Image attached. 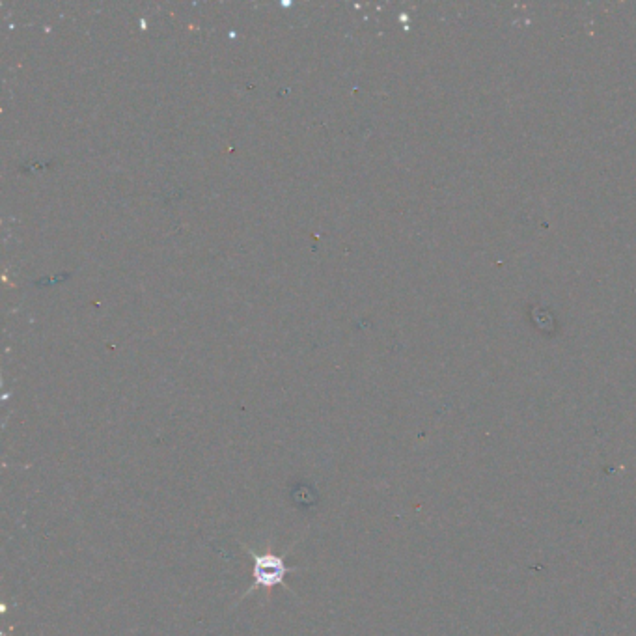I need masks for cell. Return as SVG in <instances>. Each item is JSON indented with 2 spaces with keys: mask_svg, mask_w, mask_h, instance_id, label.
<instances>
[{
  "mask_svg": "<svg viewBox=\"0 0 636 636\" xmlns=\"http://www.w3.org/2000/svg\"><path fill=\"white\" fill-rule=\"evenodd\" d=\"M245 549H247V553L252 556V577H254V582H252V586H250L245 595L254 592V588H256V590H267V592H271L273 588L286 586V588L290 590V586L286 584V577H288L290 573L301 571V567L286 566V562H284L286 554L282 556V554L271 553V551H267V553H256V551H252L249 547H245ZM245 595H243V597H245ZM243 597H241V599H243Z\"/></svg>",
  "mask_w": 636,
  "mask_h": 636,
  "instance_id": "obj_1",
  "label": "cell"
}]
</instances>
